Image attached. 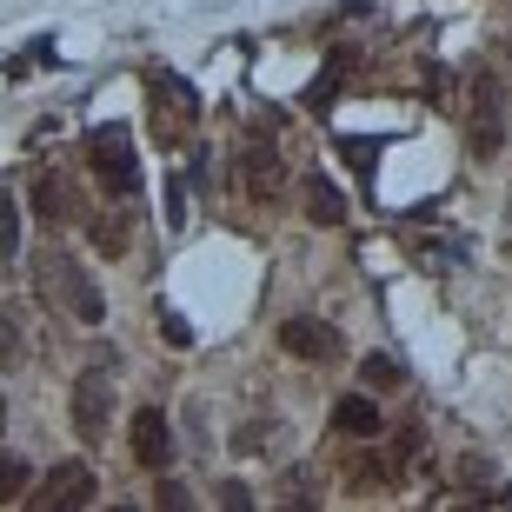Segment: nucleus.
I'll use <instances>...</instances> for the list:
<instances>
[{"instance_id":"f257e3e1","label":"nucleus","mask_w":512,"mask_h":512,"mask_svg":"<svg viewBox=\"0 0 512 512\" xmlns=\"http://www.w3.org/2000/svg\"><path fill=\"white\" fill-rule=\"evenodd\" d=\"M193 120H200V100L180 74H147V127L160 147H187Z\"/></svg>"},{"instance_id":"f03ea898","label":"nucleus","mask_w":512,"mask_h":512,"mask_svg":"<svg viewBox=\"0 0 512 512\" xmlns=\"http://www.w3.org/2000/svg\"><path fill=\"white\" fill-rule=\"evenodd\" d=\"M40 286H47V300H60L74 320H87V326H100V313H107V300H100V286L80 273L67 253H47L40 260Z\"/></svg>"},{"instance_id":"7ed1b4c3","label":"nucleus","mask_w":512,"mask_h":512,"mask_svg":"<svg viewBox=\"0 0 512 512\" xmlns=\"http://www.w3.org/2000/svg\"><path fill=\"white\" fill-rule=\"evenodd\" d=\"M87 160H94L100 187H107V193H120V200H127V193L140 187V160H133L127 127H94V140H87Z\"/></svg>"},{"instance_id":"20e7f679","label":"nucleus","mask_w":512,"mask_h":512,"mask_svg":"<svg viewBox=\"0 0 512 512\" xmlns=\"http://www.w3.org/2000/svg\"><path fill=\"white\" fill-rule=\"evenodd\" d=\"M473 153L479 160H493L506 147V80L499 74H473Z\"/></svg>"},{"instance_id":"39448f33","label":"nucleus","mask_w":512,"mask_h":512,"mask_svg":"<svg viewBox=\"0 0 512 512\" xmlns=\"http://www.w3.org/2000/svg\"><path fill=\"white\" fill-rule=\"evenodd\" d=\"M240 180H247L253 200H280L286 167H280V147H273V133H266V127H253L247 140H240Z\"/></svg>"},{"instance_id":"423d86ee","label":"nucleus","mask_w":512,"mask_h":512,"mask_svg":"<svg viewBox=\"0 0 512 512\" xmlns=\"http://www.w3.org/2000/svg\"><path fill=\"white\" fill-rule=\"evenodd\" d=\"M94 493H100V486H94V473H87L80 459H67V466H54V473L40 479V493L27 499V506H40V512H80Z\"/></svg>"},{"instance_id":"0eeeda50","label":"nucleus","mask_w":512,"mask_h":512,"mask_svg":"<svg viewBox=\"0 0 512 512\" xmlns=\"http://www.w3.org/2000/svg\"><path fill=\"white\" fill-rule=\"evenodd\" d=\"M133 459L147 466V473H167L173 466V426H167V413H133Z\"/></svg>"},{"instance_id":"6e6552de","label":"nucleus","mask_w":512,"mask_h":512,"mask_svg":"<svg viewBox=\"0 0 512 512\" xmlns=\"http://www.w3.org/2000/svg\"><path fill=\"white\" fill-rule=\"evenodd\" d=\"M107 413H114V386L100 380V373H87V380L74 386V426H80V439H107Z\"/></svg>"},{"instance_id":"1a4fd4ad","label":"nucleus","mask_w":512,"mask_h":512,"mask_svg":"<svg viewBox=\"0 0 512 512\" xmlns=\"http://www.w3.org/2000/svg\"><path fill=\"white\" fill-rule=\"evenodd\" d=\"M280 346L293 353V360H340V333L320 320H286L280 326Z\"/></svg>"},{"instance_id":"9d476101","label":"nucleus","mask_w":512,"mask_h":512,"mask_svg":"<svg viewBox=\"0 0 512 512\" xmlns=\"http://www.w3.org/2000/svg\"><path fill=\"white\" fill-rule=\"evenodd\" d=\"M306 213L320 220V227H340L346 220V193L326 180V173H306Z\"/></svg>"},{"instance_id":"9b49d317","label":"nucleus","mask_w":512,"mask_h":512,"mask_svg":"<svg viewBox=\"0 0 512 512\" xmlns=\"http://www.w3.org/2000/svg\"><path fill=\"white\" fill-rule=\"evenodd\" d=\"M333 426H340V433H353V439H373L380 433V406H373V399H340V406H333Z\"/></svg>"},{"instance_id":"f8f14e48","label":"nucleus","mask_w":512,"mask_h":512,"mask_svg":"<svg viewBox=\"0 0 512 512\" xmlns=\"http://www.w3.org/2000/svg\"><path fill=\"white\" fill-rule=\"evenodd\" d=\"M20 253V207H14V193L0 187V260H14Z\"/></svg>"},{"instance_id":"ddd939ff","label":"nucleus","mask_w":512,"mask_h":512,"mask_svg":"<svg viewBox=\"0 0 512 512\" xmlns=\"http://www.w3.org/2000/svg\"><path fill=\"white\" fill-rule=\"evenodd\" d=\"M34 207L47 213V220H67V213H74V200H67V187H60V180H40V187H34Z\"/></svg>"},{"instance_id":"4468645a","label":"nucleus","mask_w":512,"mask_h":512,"mask_svg":"<svg viewBox=\"0 0 512 512\" xmlns=\"http://www.w3.org/2000/svg\"><path fill=\"white\" fill-rule=\"evenodd\" d=\"M20 486H27V466H20L14 453H0V499H14Z\"/></svg>"},{"instance_id":"2eb2a0df","label":"nucleus","mask_w":512,"mask_h":512,"mask_svg":"<svg viewBox=\"0 0 512 512\" xmlns=\"http://www.w3.org/2000/svg\"><path fill=\"white\" fill-rule=\"evenodd\" d=\"M94 247L100 253H127V227H120V220H100V227H94Z\"/></svg>"},{"instance_id":"dca6fc26","label":"nucleus","mask_w":512,"mask_h":512,"mask_svg":"<svg viewBox=\"0 0 512 512\" xmlns=\"http://www.w3.org/2000/svg\"><path fill=\"white\" fill-rule=\"evenodd\" d=\"M360 373H366V386H399V366L386 360V353H373V360H366Z\"/></svg>"},{"instance_id":"f3484780","label":"nucleus","mask_w":512,"mask_h":512,"mask_svg":"<svg viewBox=\"0 0 512 512\" xmlns=\"http://www.w3.org/2000/svg\"><path fill=\"white\" fill-rule=\"evenodd\" d=\"M0 366H20V326L0 313Z\"/></svg>"},{"instance_id":"a211bd4d","label":"nucleus","mask_w":512,"mask_h":512,"mask_svg":"<svg viewBox=\"0 0 512 512\" xmlns=\"http://www.w3.org/2000/svg\"><path fill=\"white\" fill-rule=\"evenodd\" d=\"M160 333H167V346H193V326L180 313H160Z\"/></svg>"},{"instance_id":"6ab92c4d","label":"nucleus","mask_w":512,"mask_h":512,"mask_svg":"<svg viewBox=\"0 0 512 512\" xmlns=\"http://www.w3.org/2000/svg\"><path fill=\"white\" fill-rule=\"evenodd\" d=\"M220 506H227V512H247L253 493H247V486H220Z\"/></svg>"},{"instance_id":"aec40b11","label":"nucleus","mask_w":512,"mask_h":512,"mask_svg":"<svg viewBox=\"0 0 512 512\" xmlns=\"http://www.w3.org/2000/svg\"><path fill=\"white\" fill-rule=\"evenodd\" d=\"M167 220H173V227L187 220V193H180V187H167Z\"/></svg>"},{"instance_id":"412c9836","label":"nucleus","mask_w":512,"mask_h":512,"mask_svg":"<svg viewBox=\"0 0 512 512\" xmlns=\"http://www.w3.org/2000/svg\"><path fill=\"white\" fill-rule=\"evenodd\" d=\"M0 426H7V406H0Z\"/></svg>"}]
</instances>
